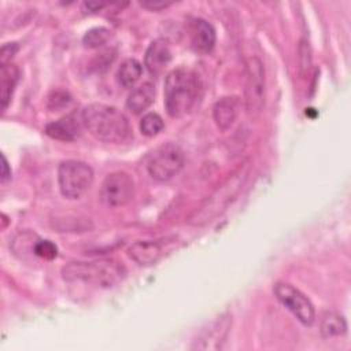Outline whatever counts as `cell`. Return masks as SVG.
<instances>
[{
	"instance_id": "obj_1",
	"label": "cell",
	"mask_w": 351,
	"mask_h": 351,
	"mask_svg": "<svg viewBox=\"0 0 351 351\" xmlns=\"http://www.w3.org/2000/svg\"><path fill=\"white\" fill-rule=\"evenodd\" d=\"M82 123L97 140L106 143H123L130 134V125L123 112L118 108L103 104H88L81 112Z\"/></svg>"
},
{
	"instance_id": "obj_2",
	"label": "cell",
	"mask_w": 351,
	"mask_h": 351,
	"mask_svg": "<svg viewBox=\"0 0 351 351\" xmlns=\"http://www.w3.org/2000/svg\"><path fill=\"white\" fill-rule=\"evenodd\" d=\"M202 92L199 75L188 69L170 71L165 81V107L170 117L180 118L188 114L197 103Z\"/></svg>"
},
{
	"instance_id": "obj_3",
	"label": "cell",
	"mask_w": 351,
	"mask_h": 351,
	"mask_svg": "<svg viewBox=\"0 0 351 351\" xmlns=\"http://www.w3.org/2000/svg\"><path fill=\"white\" fill-rule=\"evenodd\" d=\"M250 171L248 162L240 165L225 181H222L213 193L200 204V207L188 218L189 225L202 226L214 221L221 215L228 206L236 199L243 189Z\"/></svg>"
},
{
	"instance_id": "obj_4",
	"label": "cell",
	"mask_w": 351,
	"mask_h": 351,
	"mask_svg": "<svg viewBox=\"0 0 351 351\" xmlns=\"http://www.w3.org/2000/svg\"><path fill=\"white\" fill-rule=\"evenodd\" d=\"M126 270L121 262L112 258L71 262L62 269V277L69 282H82L95 288H112L123 280Z\"/></svg>"
},
{
	"instance_id": "obj_5",
	"label": "cell",
	"mask_w": 351,
	"mask_h": 351,
	"mask_svg": "<svg viewBox=\"0 0 351 351\" xmlns=\"http://www.w3.org/2000/svg\"><path fill=\"white\" fill-rule=\"evenodd\" d=\"M93 170L81 160H66L59 165L58 182L67 199H80L92 185Z\"/></svg>"
},
{
	"instance_id": "obj_6",
	"label": "cell",
	"mask_w": 351,
	"mask_h": 351,
	"mask_svg": "<svg viewBox=\"0 0 351 351\" xmlns=\"http://www.w3.org/2000/svg\"><path fill=\"white\" fill-rule=\"evenodd\" d=\"M184 152L173 143H166L155 148L147 159L148 174L160 182L171 180L184 166Z\"/></svg>"
},
{
	"instance_id": "obj_7",
	"label": "cell",
	"mask_w": 351,
	"mask_h": 351,
	"mask_svg": "<svg viewBox=\"0 0 351 351\" xmlns=\"http://www.w3.org/2000/svg\"><path fill=\"white\" fill-rule=\"evenodd\" d=\"M266 80L263 63L259 58L252 56L245 63V89L244 101L248 115L256 117L265 107Z\"/></svg>"
},
{
	"instance_id": "obj_8",
	"label": "cell",
	"mask_w": 351,
	"mask_h": 351,
	"mask_svg": "<svg viewBox=\"0 0 351 351\" xmlns=\"http://www.w3.org/2000/svg\"><path fill=\"white\" fill-rule=\"evenodd\" d=\"M277 300L287 307L303 325L310 326L315 319V311L311 302L298 288L287 282H277L273 288Z\"/></svg>"
},
{
	"instance_id": "obj_9",
	"label": "cell",
	"mask_w": 351,
	"mask_h": 351,
	"mask_svg": "<svg viewBox=\"0 0 351 351\" xmlns=\"http://www.w3.org/2000/svg\"><path fill=\"white\" fill-rule=\"evenodd\" d=\"M134 196V181L125 171L108 174L100 188V199L108 207L128 204Z\"/></svg>"
},
{
	"instance_id": "obj_10",
	"label": "cell",
	"mask_w": 351,
	"mask_h": 351,
	"mask_svg": "<svg viewBox=\"0 0 351 351\" xmlns=\"http://www.w3.org/2000/svg\"><path fill=\"white\" fill-rule=\"evenodd\" d=\"M230 315L223 314L218 317L214 322L208 325L207 329H203L197 340L195 341L193 348L197 350H219L222 343L226 339L228 330L230 328Z\"/></svg>"
},
{
	"instance_id": "obj_11",
	"label": "cell",
	"mask_w": 351,
	"mask_h": 351,
	"mask_svg": "<svg viewBox=\"0 0 351 351\" xmlns=\"http://www.w3.org/2000/svg\"><path fill=\"white\" fill-rule=\"evenodd\" d=\"M81 125H84L81 114L78 115L77 112H71L55 122L48 123L45 126V133L55 140L73 141L80 136Z\"/></svg>"
},
{
	"instance_id": "obj_12",
	"label": "cell",
	"mask_w": 351,
	"mask_h": 351,
	"mask_svg": "<svg viewBox=\"0 0 351 351\" xmlns=\"http://www.w3.org/2000/svg\"><path fill=\"white\" fill-rule=\"evenodd\" d=\"M241 110V100L237 96H225L219 99L213 108V117L221 130H228L236 122Z\"/></svg>"
},
{
	"instance_id": "obj_13",
	"label": "cell",
	"mask_w": 351,
	"mask_h": 351,
	"mask_svg": "<svg viewBox=\"0 0 351 351\" xmlns=\"http://www.w3.org/2000/svg\"><path fill=\"white\" fill-rule=\"evenodd\" d=\"M165 254V250L159 241L138 240L128 248V255L140 266L155 265Z\"/></svg>"
},
{
	"instance_id": "obj_14",
	"label": "cell",
	"mask_w": 351,
	"mask_h": 351,
	"mask_svg": "<svg viewBox=\"0 0 351 351\" xmlns=\"http://www.w3.org/2000/svg\"><path fill=\"white\" fill-rule=\"evenodd\" d=\"M170 60H171V51L169 48V44L165 40H155L149 44L145 52L144 63L147 70L151 74L159 75L166 69Z\"/></svg>"
},
{
	"instance_id": "obj_15",
	"label": "cell",
	"mask_w": 351,
	"mask_h": 351,
	"mask_svg": "<svg viewBox=\"0 0 351 351\" xmlns=\"http://www.w3.org/2000/svg\"><path fill=\"white\" fill-rule=\"evenodd\" d=\"M191 38L197 51L210 52L215 44V30L211 23L197 18L191 23Z\"/></svg>"
},
{
	"instance_id": "obj_16",
	"label": "cell",
	"mask_w": 351,
	"mask_h": 351,
	"mask_svg": "<svg viewBox=\"0 0 351 351\" xmlns=\"http://www.w3.org/2000/svg\"><path fill=\"white\" fill-rule=\"evenodd\" d=\"M154 99H155V85L152 82H144L129 93L126 106L132 112L140 114L154 103Z\"/></svg>"
},
{
	"instance_id": "obj_17",
	"label": "cell",
	"mask_w": 351,
	"mask_h": 351,
	"mask_svg": "<svg viewBox=\"0 0 351 351\" xmlns=\"http://www.w3.org/2000/svg\"><path fill=\"white\" fill-rule=\"evenodd\" d=\"M19 80V69L14 63H8L1 66V74H0V101H1V110L5 111L14 89L16 86V82Z\"/></svg>"
},
{
	"instance_id": "obj_18",
	"label": "cell",
	"mask_w": 351,
	"mask_h": 351,
	"mask_svg": "<svg viewBox=\"0 0 351 351\" xmlns=\"http://www.w3.org/2000/svg\"><path fill=\"white\" fill-rule=\"evenodd\" d=\"M143 74V66L136 59H126L121 63L118 71H117V80L118 82L125 86L130 88L133 86Z\"/></svg>"
},
{
	"instance_id": "obj_19",
	"label": "cell",
	"mask_w": 351,
	"mask_h": 351,
	"mask_svg": "<svg viewBox=\"0 0 351 351\" xmlns=\"http://www.w3.org/2000/svg\"><path fill=\"white\" fill-rule=\"evenodd\" d=\"M347 332V322L343 315L329 311L322 317L321 321V335L325 339L335 337V336H341Z\"/></svg>"
},
{
	"instance_id": "obj_20",
	"label": "cell",
	"mask_w": 351,
	"mask_h": 351,
	"mask_svg": "<svg viewBox=\"0 0 351 351\" xmlns=\"http://www.w3.org/2000/svg\"><path fill=\"white\" fill-rule=\"evenodd\" d=\"M110 36H111V32L107 27H103V26L92 27L84 34L82 43L86 48H99L108 41Z\"/></svg>"
},
{
	"instance_id": "obj_21",
	"label": "cell",
	"mask_w": 351,
	"mask_h": 351,
	"mask_svg": "<svg viewBox=\"0 0 351 351\" xmlns=\"http://www.w3.org/2000/svg\"><path fill=\"white\" fill-rule=\"evenodd\" d=\"M165 123L163 119L160 118V115H158L156 112H148L143 117L141 122H140V130L144 136L148 137H154L158 133L162 132Z\"/></svg>"
},
{
	"instance_id": "obj_22",
	"label": "cell",
	"mask_w": 351,
	"mask_h": 351,
	"mask_svg": "<svg viewBox=\"0 0 351 351\" xmlns=\"http://www.w3.org/2000/svg\"><path fill=\"white\" fill-rule=\"evenodd\" d=\"M33 252L41 259L52 261L58 255V247L49 240H38L33 244Z\"/></svg>"
},
{
	"instance_id": "obj_23",
	"label": "cell",
	"mask_w": 351,
	"mask_h": 351,
	"mask_svg": "<svg viewBox=\"0 0 351 351\" xmlns=\"http://www.w3.org/2000/svg\"><path fill=\"white\" fill-rule=\"evenodd\" d=\"M71 101V96L66 90H53L48 96V108L51 111H59L67 107Z\"/></svg>"
},
{
	"instance_id": "obj_24",
	"label": "cell",
	"mask_w": 351,
	"mask_h": 351,
	"mask_svg": "<svg viewBox=\"0 0 351 351\" xmlns=\"http://www.w3.org/2000/svg\"><path fill=\"white\" fill-rule=\"evenodd\" d=\"M311 64V51H310V45L306 40H302L300 47H299V67H300V73L304 74L307 71V69Z\"/></svg>"
},
{
	"instance_id": "obj_25",
	"label": "cell",
	"mask_w": 351,
	"mask_h": 351,
	"mask_svg": "<svg viewBox=\"0 0 351 351\" xmlns=\"http://www.w3.org/2000/svg\"><path fill=\"white\" fill-rule=\"evenodd\" d=\"M16 51H18L16 43H7V44H4L1 47V51H0V64L4 66V64L11 63V59L16 53Z\"/></svg>"
},
{
	"instance_id": "obj_26",
	"label": "cell",
	"mask_w": 351,
	"mask_h": 351,
	"mask_svg": "<svg viewBox=\"0 0 351 351\" xmlns=\"http://www.w3.org/2000/svg\"><path fill=\"white\" fill-rule=\"evenodd\" d=\"M8 178H11V169L8 166L7 158L1 155V181L5 182Z\"/></svg>"
},
{
	"instance_id": "obj_27",
	"label": "cell",
	"mask_w": 351,
	"mask_h": 351,
	"mask_svg": "<svg viewBox=\"0 0 351 351\" xmlns=\"http://www.w3.org/2000/svg\"><path fill=\"white\" fill-rule=\"evenodd\" d=\"M106 5H107V3H103V1H85V3H84V7L88 8V11H90V12L100 11V10L104 8Z\"/></svg>"
},
{
	"instance_id": "obj_28",
	"label": "cell",
	"mask_w": 351,
	"mask_h": 351,
	"mask_svg": "<svg viewBox=\"0 0 351 351\" xmlns=\"http://www.w3.org/2000/svg\"><path fill=\"white\" fill-rule=\"evenodd\" d=\"M171 3H158V1H154V3H143L141 5L148 8V10H154V11H158V10H163L166 7H169Z\"/></svg>"
}]
</instances>
